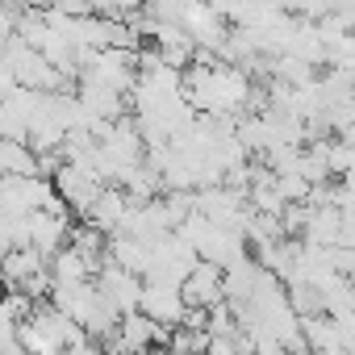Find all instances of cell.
Returning a JSON list of instances; mask_svg holds the SVG:
<instances>
[{
	"label": "cell",
	"instance_id": "1",
	"mask_svg": "<svg viewBox=\"0 0 355 355\" xmlns=\"http://www.w3.org/2000/svg\"><path fill=\"white\" fill-rule=\"evenodd\" d=\"M51 197H55V184L46 175H5V180H0L5 218H30V214L46 209Z\"/></svg>",
	"mask_w": 355,
	"mask_h": 355
},
{
	"label": "cell",
	"instance_id": "2",
	"mask_svg": "<svg viewBox=\"0 0 355 355\" xmlns=\"http://www.w3.org/2000/svg\"><path fill=\"white\" fill-rule=\"evenodd\" d=\"M142 313H146V318H155V322H159V326H167V330L184 326V313H189L184 288H180V284H163V280H146Z\"/></svg>",
	"mask_w": 355,
	"mask_h": 355
},
{
	"label": "cell",
	"instance_id": "3",
	"mask_svg": "<svg viewBox=\"0 0 355 355\" xmlns=\"http://www.w3.org/2000/svg\"><path fill=\"white\" fill-rule=\"evenodd\" d=\"M96 284L105 288V297H109L121 313H138V309H142V293H146V284L138 280V272H130V268L105 259V268L96 272Z\"/></svg>",
	"mask_w": 355,
	"mask_h": 355
},
{
	"label": "cell",
	"instance_id": "4",
	"mask_svg": "<svg viewBox=\"0 0 355 355\" xmlns=\"http://www.w3.org/2000/svg\"><path fill=\"white\" fill-rule=\"evenodd\" d=\"M184 301H189V305H201V309L226 305V301H230V297H226V268L201 259V263L193 268V276L184 280Z\"/></svg>",
	"mask_w": 355,
	"mask_h": 355
},
{
	"label": "cell",
	"instance_id": "5",
	"mask_svg": "<svg viewBox=\"0 0 355 355\" xmlns=\"http://www.w3.org/2000/svg\"><path fill=\"white\" fill-rule=\"evenodd\" d=\"M0 167H5V175H42V155L30 142L5 138L0 142Z\"/></svg>",
	"mask_w": 355,
	"mask_h": 355
},
{
	"label": "cell",
	"instance_id": "6",
	"mask_svg": "<svg viewBox=\"0 0 355 355\" xmlns=\"http://www.w3.org/2000/svg\"><path fill=\"white\" fill-rule=\"evenodd\" d=\"M67 355H109V351H105V343H96V338L88 334V338L71 343V347H67Z\"/></svg>",
	"mask_w": 355,
	"mask_h": 355
},
{
	"label": "cell",
	"instance_id": "7",
	"mask_svg": "<svg viewBox=\"0 0 355 355\" xmlns=\"http://www.w3.org/2000/svg\"><path fill=\"white\" fill-rule=\"evenodd\" d=\"M326 355H351V351H347V347H334V351H326Z\"/></svg>",
	"mask_w": 355,
	"mask_h": 355
}]
</instances>
